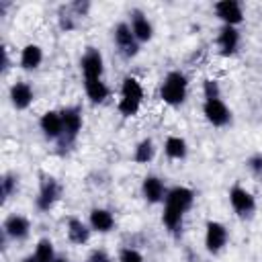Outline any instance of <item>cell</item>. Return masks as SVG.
Instances as JSON below:
<instances>
[{
  "label": "cell",
  "instance_id": "obj_1",
  "mask_svg": "<svg viewBox=\"0 0 262 262\" xmlns=\"http://www.w3.org/2000/svg\"><path fill=\"white\" fill-rule=\"evenodd\" d=\"M194 205V190L188 186H172L168 188V194L164 199V211H162V223L172 233L178 235L184 225V215Z\"/></svg>",
  "mask_w": 262,
  "mask_h": 262
},
{
  "label": "cell",
  "instance_id": "obj_2",
  "mask_svg": "<svg viewBox=\"0 0 262 262\" xmlns=\"http://www.w3.org/2000/svg\"><path fill=\"white\" fill-rule=\"evenodd\" d=\"M143 104V86L139 84L137 78L133 76H125L121 82V92H119V102H117V111L121 113V117L129 119L135 117L139 113Z\"/></svg>",
  "mask_w": 262,
  "mask_h": 262
},
{
  "label": "cell",
  "instance_id": "obj_3",
  "mask_svg": "<svg viewBox=\"0 0 262 262\" xmlns=\"http://www.w3.org/2000/svg\"><path fill=\"white\" fill-rule=\"evenodd\" d=\"M188 96V78L184 72L180 70H172L164 76L162 84H160V98L168 104V106H180L184 104Z\"/></svg>",
  "mask_w": 262,
  "mask_h": 262
},
{
  "label": "cell",
  "instance_id": "obj_4",
  "mask_svg": "<svg viewBox=\"0 0 262 262\" xmlns=\"http://www.w3.org/2000/svg\"><path fill=\"white\" fill-rule=\"evenodd\" d=\"M61 196V186L57 182V178L53 176H41V182H39V192L35 196V207L41 211V213H47L49 209H53V205L59 201Z\"/></svg>",
  "mask_w": 262,
  "mask_h": 262
},
{
  "label": "cell",
  "instance_id": "obj_5",
  "mask_svg": "<svg viewBox=\"0 0 262 262\" xmlns=\"http://www.w3.org/2000/svg\"><path fill=\"white\" fill-rule=\"evenodd\" d=\"M229 205H231V209L237 217L248 219L256 211V196L248 188H244L239 184H233L229 188Z\"/></svg>",
  "mask_w": 262,
  "mask_h": 262
},
{
  "label": "cell",
  "instance_id": "obj_6",
  "mask_svg": "<svg viewBox=\"0 0 262 262\" xmlns=\"http://www.w3.org/2000/svg\"><path fill=\"white\" fill-rule=\"evenodd\" d=\"M113 39H115V45H117V49L123 57L129 59V57H135L139 53L141 43L135 39L129 23H117L115 29H113Z\"/></svg>",
  "mask_w": 262,
  "mask_h": 262
},
{
  "label": "cell",
  "instance_id": "obj_7",
  "mask_svg": "<svg viewBox=\"0 0 262 262\" xmlns=\"http://www.w3.org/2000/svg\"><path fill=\"white\" fill-rule=\"evenodd\" d=\"M61 121H63V139H61V143L72 145L78 139V135L82 131V125H84L82 108L76 106V104L61 108Z\"/></svg>",
  "mask_w": 262,
  "mask_h": 262
},
{
  "label": "cell",
  "instance_id": "obj_8",
  "mask_svg": "<svg viewBox=\"0 0 262 262\" xmlns=\"http://www.w3.org/2000/svg\"><path fill=\"white\" fill-rule=\"evenodd\" d=\"M229 242V231L221 221H207L205 225V248L209 254H219Z\"/></svg>",
  "mask_w": 262,
  "mask_h": 262
},
{
  "label": "cell",
  "instance_id": "obj_9",
  "mask_svg": "<svg viewBox=\"0 0 262 262\" xmlns=\"http://www.w3.org/2000/svg\"><path fill=\"white\" fill-rule=\"evenodd\" d=\"M203 115L213 127H227L231 123V111L223 98H213L203 102Z\"/></svg>",
  "mask_w": 262,
  "mask_h": 262
},
{
  "label": "cell",
  "instance_id": "obj_10",
  "mask_svg": "<svg viewBox=\"0 0 262 262\" xmlns=\"http://www.w3.org/2000/svg\"><path fill=\"white\" fill-rule=\"evenodd\" d=\"M213 12L227 27H237V25L244 23V8L237 0H219V2H215Z\"/></svg>",
  "mask_w": 262,
  "mask_h": 262
},
{
  "label": "cell",
  "instance_id": "obj_11",
  "mask_svg": "<svg viewBox=\"0 0 262 262\" xmlns=\"http://www.w3.org/2000/svg\"><path fill=\"white\" fill-rule=\"evenodd\" d=\"M80 70L84 80H98L104 74V57L96 47H88L80 57Z\"/></svg>",
  "mask_w": 262,
  "mask_h": 262
},
{
  "label": "cell",
  "instance_id": "obj_12",
  "mask_svg": "<svg viewBox=\"0 0 262 262\" xmlns=\"http://www.w3.org/2000/svg\"><path fill=\"white\" fill-rule=\"evenodd\" d=\"M39 129L47 141H61L63 139V121L61 111H45L39 119Z\"/></svg>",
  "mask_w": 262,
  "mask_h": 262
},
{
  "label": "cell",
  "instance_id": "obj_13",
  "mask_svg": "<svg viewBox=\"0 0 262 262\" xmlns=\"http://www.w3.org/2000/svg\"><path fill=\"white\" fill-rule=\"evenodd\" d=\"M29 233H31V221L25 215L12 213L2 223V235L12 242H23L29 237Z\"/></svg>",
  "mask_w": 262,
  "mask_h": 262
},
{
  "label": "cell",
  "instance_id": "obj_14",
  "mask_svg": "<svg viewBox=\"0 0 262 262\" xmlns=\"http://www.w3.org/2000/svg\"><path fill=\"white\" fill-rule=\"evenodd\" d=\"M166 194H168V188H166V184H164V180L160 176L147 174L143 178V182H141V196H143L145 203L160 205V203H164Z\"/></svg>",
  "mask_w": 262,
  "mask_h": 262
},
{
  "label": "cell",
  "instance_id": "obj_15",
  "mask_svg": "<svg viewBox=\"0 0 262 262\" xmlns=\"http://www.w3.org/2000/svg\"><path fill=\"white\" fill-rule=\"evenodd\" d=\"M239 43H242V35L237 31V27H227L223 25L217 33V49L223 57H231L237 53L239 49Z\"/></svg>",
  "mask_w": 262,
  "mask_h": 262
},
{
  "label": "cell",
  "instance_id": "obj_16",
  "mask_svg": "<svg viewBox=\"0 0 262 262\" xmlns=\"http://www.w3.org/2000/svg\"><path fill=\"white\" fill-rule=\"evenodd\" d=\"M8 98H10V104L16 108V111H27L33 100H35V90L29 82L20 80V82H14L8 90Z\"/></svg>",
  "mask_w": 262,
  "mask_h": 262
},
{
  "label": "cell",
  "instance_id": "obj_17",
  "mask_svg": "<svg viewBox=\"0 0 262 262\" xmlns=\"http://www.w3.org/2000/svg\"><path fill=\"white\" fill-rule=\"evenodd\" d=\"M129 27H131V31H133V35H135V39L139 43L151 41V37H154V25L145 16V12H141L139 8L131 10V14H129Z\"/></svg>",
  "mask_w": 262,
  "mask_h": 262
},
{
  "label": "cell",
  "instance_id": "obj_18",
  "mask_svg": "<svg viewBox=\"0 0 262 262\" xmlns=\"http://www.w3.org/2000/svg\"><path fill=\"white\" fill-rule=\"evenodd\" d=\"M88 225L96 233H111L115 229L117 221H115L113 211H108L104 207H94L90 211V215H88Z\"/></svg>",
  "mask_w": 262,
  "mask_h": 262
},
{
  "label": "cell",
  "instance_id": "obj_19",
  "mask_svg": "<svg viewBox=\"0 0 262 262\" xmlns=\"http://www.w3.org/2000/svg\"><path fill=\"white\" fill-rule=\"evenodd\" d=\"M43 63V47L37 45V43H27L23 49H20V55H18V66L27 72H33L37 70L39 66Z\"/></svg>",
  "mask_w": 262,
  "mask_h": 262
},
{
  "label": "cell",
  "instance_id": "obj_20",
  "mask_svg": "<svg viewBox=\"0 0 262 262\" xmlns=\"http://www.w3.org/2000/svg\"><path fill=\"white\" fill-rule=\"evenodd\" d=\"M66 233H68V239H70L72 244L82 246V244H86V242L90 239L92 229H90V225L84 223L82 219L70 217V219H68V225H66Z\"/></svg>",
  "mask_w": 262,
  "mask_h": 262
},
{
  "label": "cell",
  "instance_id": "obj_21",
  "mask_svg": "<svg viewBox=\"0 0 262 262\" xmlns=\"http://www.w3.org/2000/svg\"><path fill=\"white\" fill-rule=\"evenodd\" d=\"M164 154H166L168 160H174V162L186 160V156H188V143H186V139L180 137V135L166 137V141H164Z\"/></svg>",
  "mask_w": 262,
  "mask_h": 262
},
{
  "label": "cell",
  "instance_id": "obj_22",
  "mask_svg": "<svg viewBox=\"0 0 262 262\" xmlns=\"http://www.w3.org/2000/svg\"><path fill=\"white\" fill-rule=\"evenodd\" d=\"M84 90H86V96L92 104H102L108 96H111V88L106 86V82L102 78L98 80H84Z\"/></svg>",
  "mask_w": 262,
  "mask_h": 262
},
{
  "label": "cell",
  "instance_id": "obj_23",
  "mask_svg": "<svg viewBox=\"0 0 262 262\" xmlns=\"http://www.w3.org/2000/svg\"><path fill=\"white\" fill-rule=\"evenodd\" d=\"M154 156H156V145H154V141L149 137H143V139H139L135 143V147H133V160L137 164H149L154 160Z\"/></svg>",
  "mask_w": 262,
  "mask_h": 262
},
{
  "label": "cell",
  "instance_id": "obj_24",
  "mask_svg": "<svg viewBox=\"0 0 262 262\" xmlns=\"http://www.w3.org/2000/svg\"><path fill=\"white\" fill-rule=\"evenodd\" d=\"M33 254L37 256V260H39V262H53V258L57 256L55 246H53V242H51L49 237H41V239L37 242V246H35V252H33Z\"/></svg>",
  "mask_w": 262,
  "mask_h": 262
},
{
  "label": "cell",
  "instance_id": "obj_25",
  "mask_svg": "<svg viewBox=\"0 0 262 262\" xmlns=\"http://www.w3.org/2000/svg\"><path fill=\"white\" fill-rule=\"evenodd\" d=\"M78 18H80V16H78V12L72 8V4L59 8V27H61V31H66V33H68V31H74Z\"/></svg>",
  "mask_w": 262,
  "mask_h": 262
},
{
  "label": "cell",
  "instance_id": "obj_26",
  "mask_svg": "<svg viewBox=\"0 0 262 262\" xmlns=\"http://www.w3.org/2000/svg\"><path fill=\"white\" fill-rule=\"evenodd\" d=\"M0 184H2V196H4V201H6V199H10V196L18 190V176H14V174H4Z\"/></svg>",
  "mask_w": 262,
  "mask_h": 262
},
{
  "label": "cell",
  "instance_id": "obj_27",
  "mask_svg": "<svg viewBox=\"0 0 262 262\" xmlns=\"http://www.w3.org/2000/svg\"><path fill=\"white\" fill-rule=\"evenodd\" d=\"M203 98L205 100H213V98H221V86L217 80L207 78L203 82Z\"/></svg>",
  "mask_w": 262,
  "mask_h": 262
},
{
  "label": "cell",
  "instance_id": "obj_28",
  "mask_svg": "<svg viewBox=\"0 0 262 262\" xmlns=\"http://www.w3.org/2000/svg\"><path fill=\"white\" fill-rule=\"evenodd\" d=\"M119 262H145V258H143V254H141L137 248L127 246V248H121V252H119Z\"/></svg>",
  "mask_w": 262,
  "mask_h": 262
},
{
  "label": "cell",
  "instance_id": "obj_29",
  "mask_svg": "<svg viewBox=\"0 0 262 262\" xmlns=\"http://www.w3.org/2000/svg\"><path fill=\"white\" fill-rule=\"evenodd\" d=\"M246 166L250 170V174L258 180H262V154H252L248 160H246Z\"/></svg>",
  "mask_w": 262,
  "mask_h": 262
},
{
  "label": "cell",
  "instance_id": "obj_30",
  "mask_svg": "<svg viewBox=\"0 0 262 262\" xmlns=\"http://www.w3.org/2000/svg\"><path fill=\"white\" fill-rule=\"evenodd\" d=\"M86 262H113V260H111V256L106 254V250L96 248V250H92V252L88 254V260H86Z\"/></svg>",
  "mask_w": 262,
  "mask_h": 262
},
{
  "label": "cell",
  "instance_id": "obj_31",
  "mask_svg": "<svg viewBox=\"0 0 262 262\" xmlns=\"http://www.w3.org/2000/svg\"><path fill=\"white\" fill-rule=\"evenodd\" d=\"M10 68V59H8V49L2 47V72H6Z\"/></svg>",
  "mask_w": 262,
  "mask_h": 262
},
{
  "label": "cell",
  "instance_id": "obj_32",
  "mask_svg": "<svg viewBox=\"0 0 262 262\" xmlns=\"http://www.w3.org/2000/svg\"><path fill=\"white\" fill-rule=\"evenodd\" d=\"M20 262H39V260H37V256H35V254H29V256H25Z\"/></svg>",
  "mask_w": 262,
  "mask_h": 262
},
{
  "label": "cell",
  "instance_id": "obj_33",
  "mask_svg": "<svg viewBox=\"0 0 262 262\" xmlns=\"http://www.w3.org/2000/svg\"><path fill=\"white\" fill-rule=\"evenodd\" d=\"M53 262H70V260H68L66 256H59V254H57V256L53 258Z\"/></svg>",
  "mask_w": 262,
  "mask_h": 262
}]
</instances>
